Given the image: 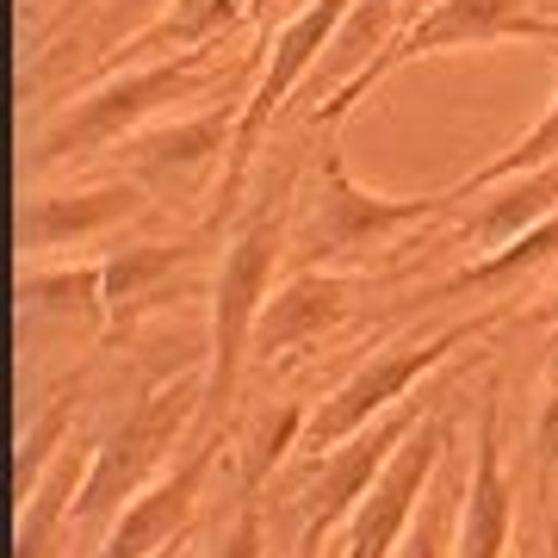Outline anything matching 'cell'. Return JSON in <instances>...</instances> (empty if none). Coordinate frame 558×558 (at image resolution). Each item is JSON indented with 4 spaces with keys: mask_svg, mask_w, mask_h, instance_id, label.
<instances>
[{
    "mask_svg": "<svg viewBox=\"0 0 558 558\" xmlns=\"http://www.w3.org/2000/svg\"><path fill=\"white\" fill-rule=\"evenodd\" d=\"M292 255V180H279V193H260L236 223L211 274V341H205V410L199 435H223V416L236 403L242 366L255 354L260 311L274 299L279 260Z\"/></svg>",
    "mask_w": 558,
    "mask_h": 558,
    "instance_id": "1",
    "label": "cell"
},
{
    "mask_svg": "<svg viewBox=\"0 0 558 558\" xmlns=\"http://www.w3.org/2000/svg\"><path fill=\"white\" fill-rule=\"evenodd\" d=\"M260 57H267V50L242 57L236 69H211V57L193 50V57L143 62V69H119V75L87 81L75 100H69L57 119L38 131L32 156H25V174H50V168L94 156V149H119L131 131L156 124L168 106L199 100V94H211V87H236L248 69H260Z\"/></svg>",
    "mask_w": 558,
    "mask_h": 558,
    "instance_id": "2",
    "label": "cell"
},
{
    "mask_svg": "<svg viewBox=\"0 0 558 558\" xmlns=\"http://www.w3.org/2000/svg\"><path fill=\"white\" fill-rule=\"evenodd\" d=\"M199 410H205V373H180L168 385H149L94 440V465H87V484H81V497H75V534L87 539V553L137 502V490H149L180 459V440L199 435Z\"/></svg>",
    "mask_w": 558,
    "mask_h": 558,
    "instance_id": "3",
    "label": "cell"
},
{
    "mask_svg": "<svg viewBox=\"0 0 558 558\" xmlns=\"http://www.w3.org/2000/svg\"><path fill=\"white\" fill-rule=\"evenodd\" d=\"M453 186L440 193H373L348 174L336 143H323L317 156V180H311V199L299 211V230H292V260L299 267H336L348 255H366V248H385L398 242L403 230L453 211Z\"/></svg>",
    "mask_w": 558,
    "mask_h": 558,
    "instance_id": "4",
    "label": "cell"
},
{
    "mask_svg": "<svg viewBox=\"0 0 558 558\" xmlns=\"http://www.w3.org/2000/svg\"><path fill=\"white\" fill-rule=\"evenodd\" d=\"M490 44H558V13L546 0H435L428 13L403 25L391 50L366 62L336 100H323L311 112V124H341L379 81H391L403 62L422 57H447V50H490Z\"/></svg>",
    "mask_w": 558,
    "mask_h": 558,
    "instance_id": "5",
    "label": "cell"
},
{
    "mask_svg": "<svg viewBox=\"0 0 558 558\" xmlns=\"http://www.w3.org/2000/svg\"><path fill=\"white\" fill-rule=\"evenodd\" d=\"M497 323H502V304H497V311H484V317L447 323V329H435V336L391 341V348H379L373 360H360L329 398L311 403V422H304V453L317 459V453H329V447H341V440H354L366 422H379L385 410H398V403L410 398L435 366H447L465 341L490 336Z\"/></svg>",
    "mask_w": 558,
    "mask_h": 558,
    "instance_id": "6",
    "label": "cell"
},
{
    "mask_svg": "<svg viewBox=\"0 0 558 558\" xmlns=\"http://www.w3.org/2000/svg\"><path fill=\"white\" fill-rule=\"evenodd\" d=\"M348 7H354V0H311L304 13H292V20L267 38L260 75H255V87H248V100H242L230 161H223V174H218V186H211V205H205V211H218V218L236 223V199H242V186H248V161H255L267 124L279 119V106L292 100L299 87H311L323 50H329V38H336V25L348 20Z\"/></svg>",
    "mask_w": 558,
    "mask_h": 558,
    "instance_id": "7",
    "label": "cell"
},
{
    "mask_svg": "<svg viewBox=\"0 0 558 558\" xmlns=\"http://www.w3.org/2000/svg\"><path fill=\"white\" fill-rule=\"evenodd\" d=\"M230 242V218L205 211L193 230H180L168 242H131L100 260L106 267V341H124L143 317H156L168 304L199 292V267L223 255Z\"/></svg>",
    "mask_w": 558,
    "mask_h": 558,
    "instance_id": "8",
    "label": "cell"
},
{
    "mask_svg": "<svg viewBox=\"0 0 558 558\" xmlns=\"http://www.w3.org/2000/svg\"><path fill=\"white\" fill-rule=\"evenodd\" d=\"M428 416H435V398H428V391H422V398L410 391L398 410H385L379 422H366L354 440H341V447H329V453L311 459V478L299 484V497H304V546H299V558H317L323 539L348 527V515H354L360 497L373 490V478L391 465V453H398Z\"/></svg>",
    "mask_w": 558,
    "mask_h": 558,
    "instance_id": "9",
    "label": "cell"
},
{
    "mask_svg": "<svg viewBox=\"0 0 558 558\" xmlns=\"http://www.w3.org/2000/svg\"><path fill=\"white\" fill-rule=\"evenodd\" d=\"M236 119H242V94L223 106H205L193 119H161L143 124L119 143V174H131L156 205H186L205 193V180L230 161L236 143ZM211 199V193H205Z\"/></svg>",
    "mask_w": 558,
    "mask_h": 558,
    "instance_id": "10",
    "label": "cell"
},
{
    "mask_svg": "<svg viewBox=\"0 0 558 558\" xmlns=\"http://www.w3.org/2000/svg\"><path fill=\"white\" fill-rule=\"evenodd\" d=\"M453 447H459L453 416L435 410V416L391 453V465L373 478V490H366L360 509L348 515V527H341V558H391L398 553V539L410 534V521H416L422 497H428V484H435L440 459L453 453Z\"/></svg>",
    "mask_w": 558,
    "mask_h": 558,
    "instance_id": "11",
    "label": "cell"
},
{
    "mask_svg": "<svg viewBox=\"0 0 558 558\" xmlns=\"http://www.w3.org/2000/svg\"><path fill=\"white\" fill-rule=\"evenodd\" d=\"M218 447H223V435H193V447H186L149 490H137V502L106 527V539L87 558H161V553H174L180 539H186V527H193V515H199V502H205V478H211V465H218Z\"/></svg>",
    "mask_w": 558,
    "mask_h": 558,
    "instance_id": "12",
    "label": "cell"
},
{
    "mask_svg": "<svg viewBox=\"0 0 558 558\" xmlns=\"http://www.w3.org/2000/svg\"><path fill=\"white\" fill-rule=\"evenodd\" d=\"M149 193H143L131 174L100 180V186H81V193H32L20 205V248L32 260L57 255V248H81V242L112 236L119 223L143 218L149 211Z\"/></svg>",
    "mask_w": 558,
    "mask_h": 558,
    "instance_id": "13",
    "label": "cell"
},
{
    "mask_svg": "<svg viewBox=\"0 0 558 558\" xmlns=\"http://www.w3.org/2000/svg\"><path fill=\"white\" fill-rule=\"evenodd\" d=\"M360 304H366V279L336 274V267H299L286 286H274V299H267V311H260L255 354L274 360V354L304 348V341L336 336Z\"/></svg>",
    "mask_w": 558,
    "mask_h": 558,
    "instance_id": "14",
    "label": "cell"
},
{
    "mask_svg": "<svg viewBox=\"0 0 558 558\" xmlns=\"http://www.w3.org/2000/svg\"><path fill=\"white\" fill-rule=\"evenodd\" d=\"M515 534V484L502 472V398L490 391L478 410V440H472V484L459 502L453 558H502Z\"/></svg>",
    "mask_w": 558,
    "mask_h": 558,
    "instance_id": "15",
    "label": "cell"
},
{
    "mask_svg": "<svg viewBox=\"0 0 558 558\" xmlns=\"http://www.w3.org/2000/svg\"><path fill=\"white\" fill-rule=\"evenodd\" d=\"M242 25V0H174V7H161L156 20L131 32L124 44H112L100 62H87L81 69V87L100 75H119V69H143V62H168V57H193L205 44H218L223 32H236Z\"/></svg>",
    "mask_w": 558,
    "mask_h": 558,
    "instance_id": "16",
    "label": "cell"
},
{
    "mask_svg": "<svg viewBox=\"0 0 558 558\" xmlns=\"http://www.w3.org/2000/svg\"><path fill=\"white\" fill-rule=\"evenodd\" d=\"M546 218H558V161H546V168H527V174H509V180H497L490 193H478V211L459 223L453 236V248H502V242H515V236H527L534 223H546Z\"/></svg>",
    "mask_w": 558,
    "mask_h": 558,
    "instance_id": "17",
    "label": "cell"
},
{
    "mask_svg": "<svg viewBox=\"0 0 558 558\" xmlns=\"http://www.w3.org/2000/svg\"><path fill=\"white\" fill-rule=\"evenodd\" d=\"M94 465V440H69L57 465L38 478V490L20 502V527H13V558H57L62 534L75 527V497Z\"/></svg>",
    "mask_w": 558,
    "mask_h": 558,
    "instance_id": "18",
    "label": "cell"
},
{
    "mask_svg": "<svg viewBox=\"0 0 558 558\" xmlns=\"http://www.w3.org/2000/svg\"><path fill=\"white\" fill-rule=\"evenodd\" d=\"M546 260H558V218L534 223L527 236L502 242V248H490V255L465 260L459 274L435 279V286H422L410 304H422V311H428V304H453V299H472V292H502V286H515L521 274H539Z\"/></svg>",
    "mask_w": 558,
    "mask_h": 558,
    "instance_id": "19",
    "label": "cell"
},
{
    "mask_svg": "<svg viewBox=\"0 0 558 558\" xmlns=\"http://www.w3.org/2000/svg\"><path fill=\"white\" fill-rule=\"evenodd\" d=\"M20 323H81L106 336V267H32L20 274Z\"/></svg>",
    "mask_w": 558,
    "mask_h": 558,
    "instance_id": "20",
    "label": "cell"
},
{
    "mask_svg": "<svg viewBox=\"0 0 558 558\" xmlns=\"http://www.w3.org/2000/svg\"><path fill=\"white\" fill-rule=\"evenodd\" d=\"M465 484H472V465L465 453H447L440 459L435 484H428V497H422L416 521H410V534L398 539V553L391 558H453V534H459V502H465Z\"/></svg>",
    "mask_w": 558,
    "mask_h": 558,
    "instance_id": "21",
    "label": "cell"
},
{
    "mask_svg": "<svg viewBox=\"0 0 558 558\" xmlns=\"http://www.w3.org/2000/svg\"><path fill=\"white\" fill-rule=\"evenodd\" d=\"M75 416H81V379H69L62 391H50L44 398V410L32 422H25L20 435V465H13V497H32L38 490V478L57 465V453L75 440Z\"/></svg>",
    "mask_w": 558,
    "mask_h": 558,
    "instance_id": "22",
    "label": "cell"
},
{
    "mask_svg": "<svg viewBox=\"0 0 558 558\" xmlns=\"http://www.w3.org/2000/svg\"><path fill=\"white\" fill-rule=\"evenodd\" d=\"M546 161H558V87H553V100H546V112H539L534 131H521L502 156H490L484 168H472L465 180H453V199L465 205V199H478V193H490L497 180L527 174V168H546Z\"/></svg>",
    "mask_w": 558,
    "mask_h": 558,
    "instance_id": "23",
    "label": "cell"
},
{
    "mask_svg": "<svg viewBox=\"0 0 558 558\" xmlns=\"http://www.w3.org/2000/svg\"><path fill=\"white\" fill-rule=\"evenodd\" d=\"M304 422H311V403H279V410H267V416L248 428V440H242V490H248V497L274 478V465L292 453V447H304Z\"/></svg>",
    "mask_w": 558,
    "mask_h": 558,
    "instance_id": "24",
    "label": "cell"
},
{
    "mask_svg": "<svg viewBox=\"0 0 558 558\" xmlns=\"http://www.w3.org/2000/svg\"><path fill=\"white\" fill-rule=\"evenodd\" d=\"M161 7H174V0H100V7L87 13V25H81V32H69L62 57H75V50H81V69H87V62H100L112 44H124L131 32H143ZM81 69H75V75H81Z\"/></svg>",
    "mask_w": 558,
    "mask_h": 558,
    "instance_id": "25",
    "label": "cell"
},
{
    "mask_svg": "<svg viewBox=\"0 0 558 558\" xmlns=\"http://www.w3.org/2000/svg\"><path fill=\"white\" fill-rule=\"evenodd\" d=\"M211 558H267V521H260V502L255 497H242L236 521L218 534Z\"/></svg>",
    "mask_w": 558,
    "mask_h": 558,
    "instance_id": "26",
    "label": "cell"
},
{
    "mask_svg": "<svg viewBox=\"0 0 558 558\" xmlns=\"http://www.w3.org/2000/svg\"><path fill=\"white\" fill-rule=\"evenodd\" d=\"M534 459H539V472H546V478H558V379H553V391L539 398V416H534Z\"/></svg>",
    "mask_w": 558,
    "mask_h": 558,
    "instance_id": "27",
    "label": "cell"
},
{
    "mask_svg": "<svg viewBox=\"0 0 558 558\" xmlns=\"http://www.w3.org/2000/svg\"><path fill=\"white\" fill-rule=\"evenodd\" d=\"M94 7H100V0H69V7H62L57 20H50V25L38 32V38H32V50H50V38H57V32H75V20H87Z\"/></svg>",
    "mask_w": 558,
    "mask_h": 558,
    "instance_id": "28",
    "label": "cell"
},
{
    "mask_svg": "<svg viewBox=\"0 0 558 558\" xmlns=\"http://www.w3.org/2000/svg\"><path fill=\"white\" fill-rule=\"evenodd\" d=\"M521 323H527V329H558V292H546L534 311H521Z\"/></svg>",
    "mask_w": 558,
    "mask_h": 558,
    "instance_id": "29",
    "label": "cell"
},
{
    "mask_svg": "<svg viewBox=\"0 0 558 558\" xmlns=\"http://www.w3.org/2000/svg\"><path fill=\"white\" fill-rule=\"evenodd\" d=\"M546 558H558V527H553V534H546Z\"/></svg>",
    "mask_w": 558,
    "mask_h": 558,
    "instance_id": "30",
    "label": "cell"
},
{
    "mask_svg": "<svg viewBox=\"0 0 558 558\" xmlns=\"http://www.w3.org/2000/svg\"><path fill=\"white\" fill-rule=\"evenodd\" d=\"M161 558H174V553H161Z\"/></svg>",
    "mask_w": 558,
    "mask_h": 558,
    "instance_id": "31",
    "label": "cell"
}]
</instances>
